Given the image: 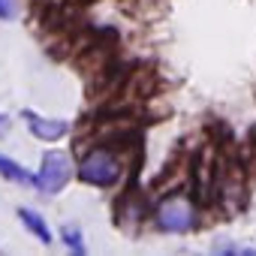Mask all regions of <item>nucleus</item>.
Instances as JSON below:
<instances>
[{"label":"nucleus","mask_w":256,"mask_h":256,"mask_svg":"<svg viewBox=\"0 0 256 256\" xmlns=\"http://www.w3.org/2000/svg\"><path fill=\"white\" fill-rule=\"evenodd\" d=\"M78 178L84 184H94V187H112L120 178V160L112 151L96 148L78 163Z\"/></svg>","instance_id":"nucleus-1"},{"label":"nucleus","mask_w":256,"mask_h":256,"mask_svg":"<svg viewBox=\"0 0 256 256\" xmlns=\"http://www.w3.org/2000/svg\"><path fill=\"white\" fill-rule=\"evenodd\" d=\"M157 223L166 232H190L196 229V208L184 196H169L157 208Z\"/></svg>","instance_id":"nucleus-2"},{"label":"nucleus","mask_w":256,"mask_h":256,"mask_svg":"<svg viewBox=\"0 0 256 256\" xmlns=\"http://www.w3.org/2000/svg\"><path fill=\"white\" fill-rule=\"evenodd\" d=\"M66 181H70V160H66V154L48 151V154L42 157V169H40V175H36L40 190H42V193H58Z\"/></svg>","instance_id":"nucleus-3"},{"label":"nucleus","mask_w":256,"mask_h":256,"mask_svg":"<svg viewBox=\"0 0 256 256\" xmlns=\"http://www.w3.org/2000/svg\"><path fill=\"white\" fill-rule=\"evenodd\" d=\"M24 118H28V126L34 130V136H40V139H46V142H54V139H60V136H66V120H52V118H40V114H34V112H24Z\"/></svg>","instance_id":"nucleus-4"},{"label":"nucleus","mask_w":256,"mask_h":256,"mask_svg":"<svg viewBox=\"0 0 256 256\" xmlns=\"http://www.w3.org/2000/svg\"><path fill=\"white\" fill-rule=\"evenodd\" d=\"M18 217L24 220V226H28V229H30V232L42 241V244H48V241H52V232H48V226L42 223V217H40V214H34V211L22 208V211H18Z\"/></svg>","instance_id":"nucleus-5"},{"label":"nucleus","mask_w":256,"mask_h":256,"mask_svg":"<svg viewBox=\"0 0 256 256\" xmlns=\"http://www.w3.org/2000/svg\"><path fill=\"white\" fill-rule=\"evenodd\" d=\"M0 175H6L10 181H18V184H36V178H30L18 163H12L6 157H0Z\"/></svg>","instance_id":"nucleus-6"},{"label":"nucleus","mask_w":256,"mask_h":256,"mask_svg":"<svg viewBox=\"0 0 256 256\" xmlns=\"http://www.w3.org/2000/svg\"><path fill=\"white\" fill-rule=\"evenodd\" d=\"M64 238H66V244H70L72 250H78V253L84 250V247H82V235H78L76 229H64Z\"/></svg>","instance_id":"nucleus-7"},{"label":"nucleus","mask_w":256,"mask_h":256,"mask_svg":"<svg viewBox=\"0 0 256 256\" xmlns=\"http://www.w3.org/2000/svg\"><path fill=\"white\" fill-rule=\"evenodd\" d=\"M16 16V4L12 0H0V18H12Z\"/></svg>","instance_id":"nucleus-8"},{"label":"nucleus","mask_w":256,"mask_h":256,"mask_svg":"<svg viewBox=\"0 0 256 256\" xmlns=\"http://www.w3.org/2000/svg\"><path fill=\"white\" fill-rule=\"evenodd\" d=\"M6 130H10V118H6V114H0V136H4Z\"/></svg>","instance_id":"nucleus-9"}]
</instances>
